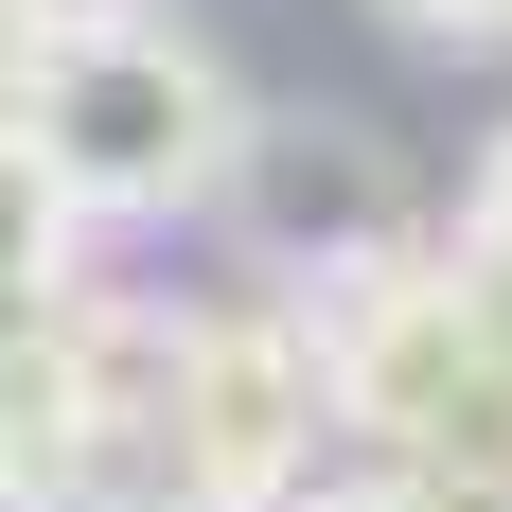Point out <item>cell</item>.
<instances>
[{
  "instance_id": "11",
  "label": "cell",
  "mask_w": 512,
  "mask_h": 512,
  "mask_svg": "<svg viewBox=\"0 0 512 512\" xmlns=\"http://www.w3.org/2000/svg\"><path fill=\"white\" fill-rule=\"evenodd\" d=\"M0 512H36V495H0Z\"/></svg>"
},
{
  "instance_id": "9",
  "label": "cell",
  "mask_w": 512,
  "mask_h": 512,
  "mask_svg": "<svg viewBox=\"0 0 512 512\" xmlns=\"http://www.w3.org/2000/svg\"><path fill=\"white\" fill-rule=\"evenodd\" d=\"M283 512H442V495H407V477H354V495H283Z\"/></svg>"
},
{
  "instance_id": "5",
  "label": "cell",
  "mask_w": 512,
  "mask_h": 512,
  "mask_svg": "<svg viewBox=\"0 0 512 512\" xmlns=\"http://www.w3.org/2000/svg\"><path fill=\"white\" fill-rule=\"evenodd\" d=\"M230 195L283 212V248L336 283V265H371L389 230H371V142H301V124H248V159H230Z\"/></svg>"
},
{
  "instance_id": "4",
  "label": "cell",
  "mask_w": 512,
  "mask_h": 512,
  "mask_svg": "<svg viewBox=\"0 0 512 512\" xmlns=\"http://www.w3.org/2000/svg\"><path fill=\"white\" fill-rule=\"evenodd\" d=\"M106 336L89 318H53V301H18L0 318V495H36V512H71L89 495V460H106Z\"/></svg>"
},
{
  "instance_id": "8",
  "label": "cell",
  "mask_w": 512,
  "mask_h": 512,
  "mask_svg": "<svg viewBox=\"0 0 512 512\" xmlns=\"http://www.w3.org/2000/svg\"><path fill=\"white\" fill-rule=\"evenodd\" d=\"M389 36H424V53H477V36H512V0H371Z\"/></svg>"
},
{
  "instance_id": "2",
  "label": "cell",
  "mask_w": 512,
  "mask_h": 512,
  "mask_svg": "<svg viewBox=\"0 0 512 512\" xmlns=\"http://www.w3.org/2000/svg\"><path fill=\"white\" fill-rule=\"evenodd\" d=\"M0 106L36 124V159L71 177V212H195L248 159V89L177 18H142V0H53V18H18Z\"/></svg>"
},
{
  "instance_id": "3",
  "label": "cell",
  "mask_w": 512,
  "mask_h": 512,
  "mask_svg": "<svg viewBox=\"0 0 512 512\" xmlns=\"http://www.w3.org/2000/svg\"><path fill=\"white\" fill-rule=\"evenodd\" d=\"M159 424H177V495L195 512H283L318 477L336 371H318V336H283V318H212V336H177Z\"/></svg>"
},
{
  "instance_id": "10",
  "label": "cell",
  "mask_w": 512,
  "mask_h": 512,
  "mask_svg": "<svg viewBox=\"0 0 512 512\" xmlns=\"http://www.w3.org/2000/svg\"><path fill=\"white\" fill-rule=\"evenodd\" d=\"M18 18H36V0H0V53H18Z\"/></svg>"
},
{
  "instance_id": "6",
  "label": "cell",
  "mask_w": 512,
  "mask_h": 512,
  "mask_svg": "<svg viewBox=\"0 0 512 512\" xmlns=\"http://www.w3.org/2000/svg\"><path fill=\"white\" fill-rule=\"evenodd\" d=\"M71 230H89V212H71V177H53V159H36V124L0 106V318L71 283Z\"/></svg>"
},
{
  "instance_id": "1",
  "label": "cell",
  "mask_w": 512,
  "mask_h": 512,
  "mask_svg": "<svg viewBox=\"0 0 512 512\" xmlns=\"http://www.w3.org/2000/svg\"><path fill=\"white\" fill-rule=\"evenodd\" d=\"M301 336L371 477H407L442 512H512V283H477L460 248H371L318 283Z\"/></svg>"
},
{
  "instance_id": "7",
  "label": "cell",
  "mask_w": 512,
  "mask_h": 512,
  "mask_svg": "<svg viewBox=\"0 0 512 512\" xmlns=\"http://www.w3.org/2000/svg\"><path fill=\"white\" fill-rule=\"evenodd\" d=\"M460 265H477V283H512V142L477 159V195H460Z\"/></svg>"
}]
</instances>
